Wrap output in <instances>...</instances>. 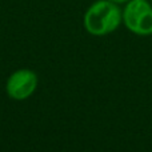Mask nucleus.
Segmentation results:
<instances>
[{"instance_id": "1", "label": "nucleus", "mask_w": 152, "mask_h": 152, "mask_svg": "<svg viewBox=\"0 0 152 152\" xmlns=\"http://www.w3.org/2000/svg\"><path fill=\"white\" fill-rule=\"evenodd\" d=\"M123 23L121 8L110 0H96L88 8L83 18L86 31L92 36H105L120 27Z\"/></svg>"}, {"instance_id": "2", "label": "nucleus", "mask_w": 152, "mask_h": 152, "mask_svg": "<svg viewBox=\"0 0 152 152\" xmlns=\"http://www.w3.org/2000/svg\"><path fill=\"white\" fill-rule=\"evenodd\" d=\"M123 24L137 36L152 35V4L150 0H129L121 10Z\"/></svg>"}, {"instance_id": "3", "label": "nucleus", "mask_w": 152, "mask_h": 152, "mask_svg": "<svg viewBox=\"0 0 152 152\" xmlns=\"http://www.w3.org/2000/svg\"><path fill=\"white\" fill-rule=\"evenodd\" d=\"M39 79L32 69L20 68L8 76L5 81V94L13 100H26L36 91Z\"/></svg>"}, {"instance_id": "4", "label": "nucleus", "mask_w": 152, "mask_h": 152, "mask_svg": "<svg viewBox=\"0 0 152 152\" xmlns=\"http://www.w3.org/2000/svg\"><path fill=\"white\" fill-rule=\"evenodd\" d=\"M110 1H112V3H116V4H126L127 1H129V0H110Z\"/></svg>"}, {"instance_id": "5", "label": "nucleus", "mask_w": 152, "mask_h": 152, "mask_svg": "<svg viewBox=\"0 0 152 152\" xmlns=\"http://www.w3.org/2000/svg\"><path fill=\"white\" fill-rule=\"evenodd\" d=\"M150 1H151V4H152V0H150Z\"/></svg>"}]
</instances>
